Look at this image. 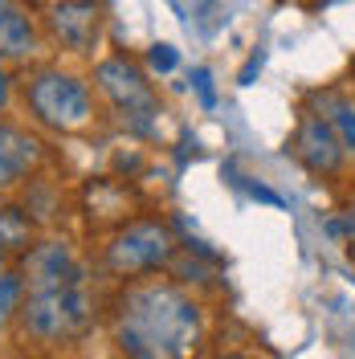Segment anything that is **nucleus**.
<instances>
[{"mask_svg": "<svg viewBox=\"0 0 355 359\" xmlns=\"http://www.w3.org/2000/svg\"><path fill=\"white\" fill-rule=\"evenodd\" d=\"M114 343L135 359L188 355L200 343V306L172 282H139L119 298Z\"/></svg>", "mask_w": 355, "mask_h": 359, "instance_id": "nucleus-1", "label": "nucleus"}, {"mask_svg": "<svg viewBox=\"0 0 355 359\" xmlns=\"http://www.w3.org/2000/svg\"><path fill=\"white\" fill-rule=\"evenodd\" d=\"M94 327V298L86 282L53 286V290H29L21 306V331L33 343L62 347L74 339H86Z\"/></svg>", "mask_w": 355, "mask_h": 359, "instance_id": "nucleus-2", "label": "nucleus"}, {"mask_svg": "<svg viewBox=\"0 0 355 359\" xmlns=\"http://www.w3.org/2000/svg\"><path fill=\"white\" fill-rule=\"evenodd\" d=\"M29 111L49 131H82L94 118V102L82 78L62 69H41L37 78H29Z\"/></svg>", "mask_w": 355, "mask_h": 359, "instance_id": "nucleus-3", "label": "nucleus"}, {"mask_svg": "<svg viewBox=\"0 0 355 359\" xmlns=\"http://www.w3.org/2000/svg\"><path fill=\"white\" fill-rule=\"evenodd\" d=\"M176 257V237L159 221H131L123 224L107 245V269L114 278H139L152 269L172 266Z\"/></svg>", "mask_w": 355, "mask_h": 359, "instance_id": "nucleus-4", "label": "nucleus"}, {"mask_svg": "<svg viewBox=\"0 0 355 359\" xmlns=\"http://www.w3.org/2000/svg\"><path fill=\"white\" fill-rule=\"evenodd\" d=\"M94 82H98V90L114 102V111L123 114V118H131V123H147V118L159 111L156 90L147 86V78L139 74V66L127 62V57H107V62H98V66H94Z\"/></svg>", "mask_w": 355, "mask_h": 359, "instance_id": "nucleus-5", "label": "nucleus"}, {"mask_svg": "<svg viewBox=\"0 0 355 359\" xmlns=\"http://www.w3.org/2000/svg\"><path fill=\"white\" fill-rule=\"evenodd\" d=\"M74 282H86V278H82V262L74 257L69 241L49 237L25 253V286L29 290H53V286H74Z\"/></svg>", "mask_w": 355, "mask_h": 359, "instance_id": "nucleus-6", "label": "nucleus"}, {"mask_svg": "<svg viewBox=\"0 0 355 359\" xmlns=\"http://www.w3.org/2000/svg\"><path fill=\"white\" fill-rule=\"evenodd\" d=\"M53 37L66 45L69 53H90L102 37V8L94 0H62L53 8Z\"/></svg>", "mask_w": 355, "mask_h": 359, "instance_id": "nucleus-7", "label": "nucleus"}, {"mask_svg": "<svg viewBox=\"0 0 355 359\" xmlns=\"http://www.w3.org/2000/svg\"><path fill=\"white\" fill-rule=\"evenodd\" d=\"M294 156L302 159V168L314 172V176H335L343 168V139L331 123L307 118L294 135Z\"/></svg>", "mask_w": 355, "mask_h": 359, "instance_id": "nucleus-8", "label": "nucleus"}, {"mask_svg": "<svg viewBox=\"0 0 355 359\" xmlns=\"http://www.w3.org/2000/svg\"><path fill=\"white\" fill-rule=\"evenodd\" d=\"M41 139H33L21 127H8L0 123V188H13L21 184L37 163H41Z\"/></svg>", "mask_w": 355, "mask_h": 359, "instance_id": "nucleus-9", "label": "nucleus"}, {"mask_svg": "<svg viewBox=\"0 0 355 359\" xmlns=\"http://www.w3.org/2000/svg\"><path fill=\"white\" fill-rule=\"evenodd\" d=\"M37 49V29L21 8L8 0L0 8V62H21Z\"/></svg>", "mask_w": 355, "mask_h": 359, "instance_id": "nucleus-10", "label": "nucleus"}, {"mask_svg": "<svg viewBox=\"0 0 355 359\" xmlns=\"http://www.w3.org/2000/svg\"><path fill=\"white\" fill-rule=\"evenodd\" d=\"M86 201H90V217L98 212V221H127L131 212V196H127V188L123 184H114V180H94L86 188Z\"/></svg>", "mask_w": 355, "mask_h": 359, "instance_id": "nucleus-11", "label": "nucleus"}, {"mask_svg": "<svg viewBox=\"0 0 355 359\" xmlns=\"http://www.w3.org/2000/svg\"><path fill=\"white\" fill-rule=\"evenodd\" d=\"M0 249L13 257V253H29L33 249V221L25 208H0Z\"/></svg>", "mask_w": 355, "mask_h": 359, "instance_id": "nucleus-12", "label": "nucleus"}, {"mask_svg": "<svg viewBox=\"0 0 355 359\" xmlns=\"http://www.w3.org/2000/svg\"><path fill=\"white\" fill-rule=\"evenodd\" d=\"M25 294H29V286H25V273H17V269H4V273H0V331H4L13 318H21Z\"/></svg>", "mask_w": 355, "mask_h": 359, "instance_id": "nucleus-13", "label": "nucleus"}, {"mask_svg": "<svg viewBox=\"0 0 355 359\" xmlns=\"http://www.w3.org/2000/svg\"><path fill=\"white\" fill-rule=\"evenodd\" d=\"M147 66L152 69H159V74H172V69L180 66V53H176V45H152L147 49Z\"/></svg>", "mask_w": 355, "mask_h": 359, "instance_id": "nucleus-14", "label": "nucleus"}, {"mask_svg": "<svg viewBox=\"0 0 355 359\" xmlns=\"http://www.w3.org/2000/svg\"><path fill=\"white\" fill-rule=\"evenodd\" d=\"M192 90L200 94V107H204V111H213V107H217V90H213V74H208L204 66H196V69H192Z\"/></svg>", "mask_w": 355, "mask_h": 359, "instance_id": "nucleus-15", "label": "nucleus"}, {"mask_svg": "<svg viewBox=\"0 0 355 359\" xmlns=\"http://www.w3.org/2000/svg\"><path fill=\"white\" fill-rule=\"evenodd\" d=\"M192 8H204L196 17V25H200V33H217V25H221V0H192Z\"/></svg>", "mask_w": 355, "mask_h": 359, "instance_id": "nucleus-16", "label": "nucleus"}, {"mask_svg": "<svg viewBox=\"0 0 355 359\" xmlns=\"http://www.w3.org/2000/svg\"><path fill=\"white\" fill-rule=\"evenodd\" d=\"M335 131H339V139H343V147L355 151V107H339V114H335Z\"/></svg>", "mask_w": 355, "mask_h": 359, "instance_id": "nucleus-17", "label": "nucleus"}, {"mask_svg": "<svg viewBox=\"0 0 355 359\" xmlns=\"http://www.w3.org/2000/svg\"><path fill=\"white\" fill-rule=\"evenodd\" d=\"M262 66H266V49H253L249 62L241 66V74H237V86H253V78L262 74Z\"/></svg>", "mask_w": 355, "mask_h": 359, "instance_id": "nucleus-18", "label": "nucleus"}, {"mask_svg": "<svg viewBox=\"0 0 355 359\" xmlns=\"http://www.w3.org/2000/svg\"><path fill=\"white\" fill-rule=\"evenodd\" d=\"M245 188H249V196H253V201H266V204H274V208H286V201H282V196H278L274 188H266V184H257V180H249Z\"/></svg>", "mask_w": 355, "mask_h": 359, "instance_id": "nucleus-19", "label": "nucleus"}, {"mask_svg": "<svg viewBox=\"0 0 355 359\" xmlns=\"http://www.w3.org/2000/svg\"><path fill=\"white\" fill-rule=\"evenodd\" d=\"M343 221H347V241L355 245V204L347 208V212H343Z\"/></svg>", "mask_w": 355, "mask_h": 359, "instance_id": "nucleus-20", "label": "nucleus"}, {"mask_svg": "<svg viewBox=\"0 0 355 359\" xmlns=\"http://www.w3.org/2000/svg\"><path fill=\"white\" fill-rule=\"evenodd\" d=\"M4 102H8V74L0 69V107H4Z\"/></svg>", "mask_w": 355, "mask_h": 359, "instance_id": "nucleus-21", "label": "nucleus"}, {"mask_svg": "<svg viewBox=\"0 0 355 359\" xmlns=\"http://www.w3.org/2000/svg\"><path fill=\"white\" fill-rule=\"evenodd\" d=\"M4 266H8V253H4V249H0V273H4Z\"/></svg>", "mask_w": 355, "mask_h": 359, "instance_id": "nucleus-22", "label": "nucleus"}, {"mask_svg": "<svg viewBox=\"0 0 355 359\" xmlns=\"http://www.w3.org/2000/svg\"><path fill=\"white\" fill-rule=\"evenodd\" d=\"M168 4H172V8H180V0H168Z\"/></svg>", "mask_w": 355, "mask_h": 359, "instance_id": "nucleus-23", "label": "nucleus"}, {"mask_svg": "<svg viewBox=\"0 0 355 359\" xmlns=\"http://www.w3.org/2000/svg\"><path fill=\"white\" fill-rule=\"evenodd\" d=\"M4 4H8V0H0V8H4Z\"/></svg>", "mask_w": 355, "mask_h": 359, "instance_id": "nucleus-24", "label": "nucleus"}]
</instances>
